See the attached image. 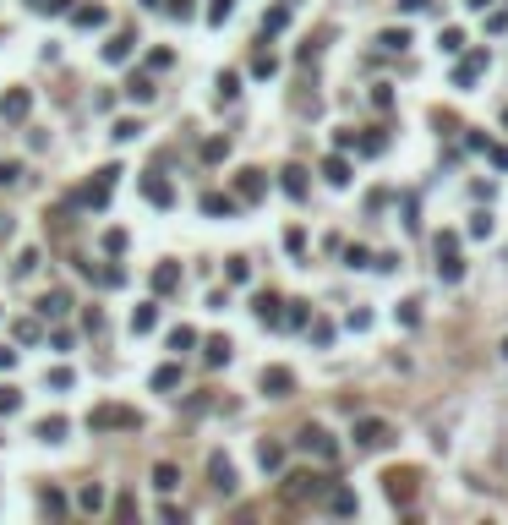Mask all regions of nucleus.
<instances>
[{"instance_id":"obj_37","label":"nucleus","mask_w":508,"mask_h":525,"mask_svg":"<svg viewBox=\"0 0 508 525\" xmlns=\"http://www.w3.org/2000/svg\"><path fill=\"white\" fill-rule=\"evenodd\" d=\"M285 22H290V11H285V6H279V11H268V17H263V28H268V33H279Z\"/></svg>"},{"instance_id":"obj_21","label":"nucleus","mask_w":508,"mask_h":525,"mask_svg":"<svg viewBox=\"0 0 508 525\" xmlns=\"http://www.w3.org/2000/svg\"><path fill=\"white\" fill-rule=\"evenodd\" d=\"M257 317H263V323H279V295H257Z\"/></svg>"},{"instance_id":"obj_30","label":"nucleus","mask_w":508,"mask_h":525,"mask_svg":"<svg viewBox=\"0 0 508 525\" xmlns=\"http://www.w3.org/2000/svg\"><path fill=\"white\" fill-rule=\"evenodd\" d=\"M437 257H459V235H454V230L437 235Z\"/></svg>"},{"instance_id":"obj_3","label":"nucleus","mask_w":508,"mask_h":525,"mask_svg":"<svg viewBox=\"0 0 508 525\" xmlns=\"http://www.w3.org/2000/svg\"><path fill=\"white\" fill-rule=\"evenodd\" d=\"M355 443H361V449H388V443H394V427H388V421H355Z\"/></svg>"},{"instance_id":"obj_10","label":"nucleus","mask_w":508,"mask_h":525,"mask_svg":"<svg viewBox=\"0 0 508 525\" xmlns=\"http://www.w3.org/2000/svg\"><path fill=\"white\" fill-rule=\"evenodd\" d=\"M323 181L328 187H350V165L345 159H323Z\"/></svg>"},{"instance_id":"obj_8","label":"nucleus","mask_w":508,"mask_h":525,"mask_svg":"<svg viewBox=\"0 0 508 525\" xmlns=\"http://www.w3.org/2000/svg\"><path fill=\"white\" fill-rule=\"evenodd\" d=\"M143 197H148V203H159V208H170V203H175L170 181H159V175H148V181H143Z\"/></svg>"},{"instance_id":"obj_34","label":"nucleus","mask_w":508,"mask_h":525,"mask_svg":"<svg viewBox=\"0 0 508 525\" xmlns=\"http://www.w3.org/2000/svg\"><path fill=\"white\" fill-rule=\"evenodd\" d=\"M345 257H350V269H372V252H366V247H345Z\"/></svg>"},{"instance_id":"obj_43","label":"nucleus","mask_w":508,"mask_h":525,"mask_svg":"<svg viewBox=\"0 0 508 525\" xmlns=\"http://www.w3.org/2000/svg\"><path fill=\"white\" fill-rule=\"evenodd\" d=\"M503 121H508V110H503Z\"/></svg>"},{"instance_id":"obj_38","label":"nucleus","mask_w":508,"mask_h":525,"mask_svg":"<svg viewBox=\"0 0 508 525\" xmlns=\"http://www.w3.org/2000/svg\"><path fill=\"white\" fill-rule=\"evenodd\" d=\"M443 49H465V33H459V28H443Z\"/></svg>"},{"instance_id":"obj_26","label":"nucleus","mask_w":508,"mask_h":525,"mask_svg":"<svg viewBox=\"0 0 508 525\" xmlns=\"http://www.w3.org/2000/svg\"><path fill=\"white\" fill-rule=\"evenodd\" d=\"M399 323L415 329V323H421V301H399Z\"/></svg>"},{"instance_id":"obj_20","label":"nucleus","mask_w":508,"mask_h":525,"mask_svg":"<svg viewBox=\"0 0 508 525\" xmlns=\"http://www.w3.org/2000/svg\"><path fill=\"white\" fill-rule=\"evenodd\" d=\"M77 28H104V6H77Z\"/></svg>"},{"instance_id":"obj_18","label":"nucleus","mask_w":508,"mask_h":525,"mask_svg":"<svg viewBox=\"0 0 508 525\" xmlns=\"http://www.w3.org/2000/svg\"><path fill=\"white\" fill-rule=\"evenodd\" d=\"M328 509H333V514H355V492H345V487L328 492Z\"/></svg>"},{"instance_id":"obj_36","label":"nucleus","mask_w":508,"mask_h":525,"mask_svg":"<svg viewBox=\"0 0 508 525\" xmlns=\"http://www.w3.org/2000/svg\"><path fill=\"white\" fill-rule=\"evenodd\" d=\"M470 235H481V241H487V235H492V213H475V219H470Z\"/></svg>"},{"instance_id":"obj_31","label":"nucleus","mask_w":508,"mask_h":525,"mask_svg":"<svg viewBox=\"0 0 508 525\" xmlns=\"http://www.w3.org/2000/svg\"><path fill=\"white\" fill-rule=\"evenodd\" d=\"M235 93H241V77H235V71H224V77H219V99H235Z\"/></svg>"},{"instance_id":"obj_17","label":"nucleus","mask_w":508,"mask_h":525,"mask_svg":"<svg viewBox=\"0 0 508 525\" xmlns=\"http://www.w3.org/2000/svg\"><path fill=\"white\" fill-rule=\"evenodd\" d=\"M257 460H263V471H279V465H285V449H279V443H263Z\"/></svg>"},{"instance_id":"obj_25","label":"nucleus","mask_w":508,"mask_h":525,"mask_svg":"<svg viewBox=\"0 0 508 525\" xmlns=\"http://www.w3.org/2000/svg\"><path fill=\"white\" fill-rule=\"evenodd\" d=\"M126 55H131V33H121V39L104 49V61H126Z\"/></svg>"},{"instance_id":"obj_24","label":"nucleus","mask_w":508,"mask_h":525,"mask_svg":"<svg viewBox=\"0 0 508 525\" xmlns=\"http://www.w3.org/2000/svg\"><path fill=\"white\" fill-rule=\"evenodd\" d=\"M377 44H383V49H394V55H399V49H405V44H410V33H405V28H388V33H383V39H377Z\"/></svg>"},{"instance_id":"obj_13","label":"nucleus","mask_w":508,"mask_h":525,"mask_svg":"<svg viewBox=\"0 0 508 525\" xmlns=\"http://www.w3.org/2000/svg\"><path fill=\"white\" fill-rule=\"evenodd\" d=\"M153 487H159V492H175V487H181V471H175V465H153Z\"/></svg>"},{"instance_id":"obj_4","label":"nucleus","mask_w":508,"mask_h":525,"mask_svg":"<svg viewBox=\"0 0 508 525\" xmlns=\"http://www.w3.org/2000/svg\"><path fill=\"white\" fill-rule=\"evenodd\" d=\"M295 443H301L306 454H323V460H339V443L328 438L323 427H306V432H301V438H295Z\"/></svg>"},{"instance_id":"obj_23","label":"nucleus","mask_w":508,"mask_h":525,"mask_svg":"<svg viewBox=\"0 0 508 525\" xmlns=\"http://www.w3.org/2000/svg\"><path fill=\"white\" fill-rule=\"evenodd\" d=\"M61 432H66V421H61V416H44V421H39V438H44V443H55Z\"/></svg>"},{"instance_id":"obj_32","label":"nucleus","mask_w":508,"mask_h":525,"mask_svg":"<svg viewBox=\"0 0 508 525\" xmlns=\"http://www.w3.org/2000/svg\"><path fill=\"white\" fill-rule=\"evenodd\" d=\"M39 312H44V317H61V312H66V295H44Z\"/></svg>"},{"instance_id":"obj_33","label":"nucleus","mask_w":508,"mask_h":525,"mask_svg":"<svg viewBox=\"0 0 508 525\" xmlns=\"http://www.w3.org/2000/svg\"><path fill=\"white\" fill-rule=\"evenodd\" d=\"M273 71H279V61H273V55H257V61H252V77H273Z\"/></svg>"},{"instance_id":"obj_41","label":"nucleus","mask_w":508,"mask_h":525,"mask_svg":"<svg viewBox=\"0 0 508 525\" xmlns=\"http://www.w3.org/2000/svg\"><path fill=\"white\" fill-rule=\"evenodd\" d=\"M470 6H475V11H487V6H492V0H470Z\"/></svg>"},{"instance_id":"obj_7","label":"nucleus","mask_w":508,"mask_h":525,"mask_svg":"<svg viewBox=\"0 0 508 525\" xmlns=\"http://www.w3.org/2000/svg\"><path fill=\"white\" fill-rule=\"evenodd\" d=\"M290 389H295V378H290L285 367H268V372H263V394H273V399H285Z\"/></svg>"},{"instance_id":"obj_12","label":"nucleus","mask_w":508,"mask_h":525,"mask_svg":"<svg viewBox=\"0 0 508 525\" xmlns=\"http://www.w3.org/2000/svg\"><path fill=\"white\" fill-rule=\"evenodd\" d=\"M175 285H181V269H175V263H159V269H153V290H175Z\"/></svg>"},{"instance_id":"obj_35","label":"nucleus","mask_w":508,"mask_h":525,"mask_svg":"<svg viewBox=\"0 0 508 525\" xmlns=\"http://www.w3.org/2000/svg\"><path fill=\"white\" fill-rule=\"evenodd\" d=\"M17 405H22V394H17V389H0V416H11Z\"/></svg>"},{"instance_id":"obj_5","label":"nucleus","mask_w":508,"mask_h":525,"mask_svg":"<svg viewBox=\"0 0 508 525\" xmlns=\"http://www.w3.org/2000/svg\"><path fill=\"white\" fill-rule=\"evenodd\" d=\"M481 71H487V49H470L465 61L454 66V83H459V88H470L475 77H481Z\"/></svg>"},{"instance_id":"obj_42","label":"nucleus","mask_w":508,"mask_h":525,"mask_svg":"<svg viewBox=\"0 0 508 525\" xmlns=\"http://www.w3.org/2000/svg\"><path fill=\"white\" fill-rule=\"evenodd\" d=\"M503 356H508V339H503Z\"/></svg>"},{"instance_id":"obj_2","label":"nucleus","mask_w":508,"mask_h":525,"mask_svg":"<svg viewBox=\"0 0 508 525\" xmlns=\"http://www.w3.org/2000/svg\"><path fill=\"white\" fill-rule=\"evenodd\" d=\"M137 411H126V405H104V411H93V416H88V427H93V432H104V427H137Z\"/></svg>"},{"instance_id":"obj_19","label":"nucleus","mask_w":508,"mask_h":525,"mask_svg":"<svg viewBox=\"0 0 508 525\" xmlns=\"http://www.w3.org/2000/svg\"><path fill=\"white\" fill-rule=\"evenodd\" d=\"M153 323H159V307H137V312H131V329H137V334H148Z\"/></svg>"},{"instance_id":"obj_22","label":"nucleus","mask_w":508,"mask_h":525,"mask_svg":"<svg viewBox=\"0 0 508 525\" xmlns=\"http://www.w3.org/2000/svg\"><path fill=\"white\" fill-rule=\"evenodd\" d=\"M126 93H131L137 105H148V99H153V83H148V77H131V83H126Z\"/></svg>"},{"instance_id":"obj_11","label":"nucleus","mask_w":508,"mask_h":525,"mask_svg":"<svg viewBox=\"0 0 508 525\" xmlns=\"http://www.w3.org/2000/svg\"><path fill=\"white\" fill-rule=\"evenodd\" d=\"M235 187H241L246 203H257V197H263V175H257V170H241V181H235Z\"/></svg>"},{"instance_id":"obj_14","label":"nucleus","mask_w":508,"mask_h":525,"mask_svg":"<svg viewBox=\"0 0 508 525\" xmlns=\"http://www.w3.org/2000/svg\"><path fill=\"white\" fill-rule=\"evenodd\" d=\"M203 213H213V219L224 213V219H230V213H235V203H230L224 191H208V197H203Z\"/></svg>"},{"instance_id":"obj_27","label":"nucleus","mask_w":508,"mask_h":525,"mask_svg":"<svg viewBox=\"0 0 508 525\" xmlns=\"http://www.w3.org/2000/svg\"><path fill=\"white\" fill-rule=\"evenodd\" d=\"M191 345H197V334H191V329H175V334H170V350H175V356H181V350H191Z\"/></svg>"},{"instance_id":"obj_40","label":"nucleus","mask_w":508,"mask_h":525,"mask_svg":"<svg viewBox=\"0 0 508 525\" xmlns=\"http://www.w3.org/2000/svg\"><path fill=\"white\" fill-rule=\"evenodd\" d=\"M11 361H17V350H6V345H0V367H11Z\"/></svg>"},{"instance_id":"obj_39","label":"nucleus","mask_w":508,"mask_h":525,"mask_svg":"<svg viewBox=\"0 0 508 525\" xmlns=\"http://www.w3.org/2000/svg\"><path fill=\"white\" fill-rule=\"evenodd\" d=\"M432 0H399V11H410V17H415V11H427Z\"/></svg>"},{"instance_id":"obj_6","label":"nucleus","mask_w":508,"mask_h":525,"mask_svg":"<svg viewBox=\"0 0 508 525\" xmlns=\"http://www.w3.org/2000/svg\"><path fill=\"white\" fill-rule=\"evenodd\" d=\"M208 476H213V487H219V492H235V465L224 460V454H213V460H208Z\"/></svg>"},{"instance_id":"obj_15","label":"nucleus","mask_w":508,"mask_h":525,"mask_svg":"<svg viewBox=\"0 0 508 525\" xmlns=\"http://www.w3.org/2000/svg\"><path fill=\"white\" fill-rule=\"evenodd\" d=\"M224 361H230V339L213 334V339H208V367H224Z\"/></svg>"},{"instance_id":"obj_29","label":"nucleus","mask_w":508,"mask_h":525,"mask_svg":"<svg viewBox=\"0 0 508 525\" xmlns=\"http://www.w3.org/2000/svg\"><path fill=\"white\" fill-rule=\"evenodd\" d=\"M224 273H230L235 285H246V279H252V263H246V257H230V269H224Z\"/></svg>"},{"instance_id":"obj_1","label":"nucleus","mask_w":508,"mask_h":525,"mask_svg":"<svg viewBox=\"0 0 508 525\" xmlns=\"http://www.w3.org/2000/svg\"><path fill=\"white\" fill-rule=\"evenodd\" d=\"M383 482H388V498H394V504L405 509L410 498H415V487H421V476H415V471H405V465H399V471H388Z\"/></svg>"},{"instance_id":"obj_28","label":"nucleus","mask_w":508,"mask_h":525,"mask_svg":"<svg viewBox=\"0 0 508 525\" xmlns=\"http://www.w3.org/2000/svg\"><path fill=\"white\" fill-rule=\"evenodd\" d=\"M175 383H181V367H159L153 372V389H175Z\"/></svg>"},{"instance_id":"obj_16","label":"nucleus","mask_w":508,"mask_h":525,"mask_svg":"<svg viewBox=\"0 0 508 525\" xmlns=\"http://www.w3.org/2000/svg\"><path fill=\"white\" fill-rule=\"evenodd\" d=\"M285 191L295 197V203H301V197H306V170H295V165L285 170Z\"/></svg>"},{"instance_id":"obj_9","label":"nucleus","mask_w":508,"mask_h":525,"mask_svg":"<svg viewBox=\"0 0 508 525\" xmlns=\"http://www.w3.org/2000/svg\"><path fill=\"white\" fill-rule=\"evenodd\" d=\"M28 105H33V99H28V93H6V99H0V115H6V121H22V115H28Z\"/></svg>"}]
</instances>
